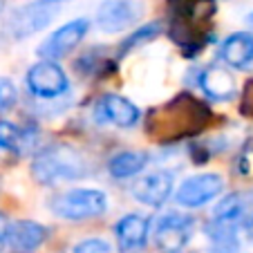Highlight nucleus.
<instances>
[{
    "label": "nucleus",
    "instance_id": "nucleus-23",
    "mask_svg": "<svg viewBox=\"0 0 253 253\" xmlns=\"http://www.w3.org/2000/svg\"><path fill=\"white\" fill-rule=\"evenodd\" d=\"M235 172L244 179H253V141H247L240 148L235 159Z\"/></svg>",
    "mask_w": 253,
    "mask_h": 253
},
{
    "label": "nucleus",
    "instance_id": "nucleus-14",
    "mask_svg": "<svg viewBox=\"0 0 253 253\" xmlns=\"http://www.w3.org/2000/svg\"><path fill=\"white\" fill-rule=\"evenodd\" d=\"M148 231H150V222L148 217H141V215H126L117 222V242H119V249L124 253L128 251H137V249H143L146 242H148Z\"/></svg>",
    "mask_w": 253,
    "mask_h": 253
},
{
    "label": "nucleus",
    "instance_id": "nucleus-3",
    "mask_svg": "<svg viewBox=\"0 0 253 253\" xmlns=\"http://www.w3.org/2000/svg\"><path fill=\"white\" fill-rule=\"evenodd\" d=\"M87 172L85 159L70 146L54 143L43 148L32 162V175L39 184L52 186L61 182H74Z\"/></svg>",
    "mask_w": 253,
    "mask_h": 253
},
{
    "label": "nucleus",
    "instance_id": "nucleus-15",
    "mask_svg": "<svg viewBox=\"0 0 253 253\" xmlns=\"http://www.w3.org/2000/svg\"><path fill=\"white\" fill-rule=\"evenodd\" d=\"M197 83L204 90V94L211 96L213 101H229L235 96V79L226 67L209 65L206 70L200 72Z\"/></svg>",
    "mask_w": 253,
    "mask_h": 253
},
{
    "label": "nucleus",
    "instance_id": "nucleus-24",
    "mask_svg": "<svg viewBox=\"0 0 253 253\" xmlns=\"http://www.w3.org/2000/svg\"><path fill=\"white\" fill-rule=\"evenodd\" d=\"M70 253H110V247H108V242H103L99 238H90L79 242Z\"/></svg>",
    "mask_w": 253,
    "mask_h": 253
},
{
    "label": "nucleus",
    "instance_id": "nucleus-31",
    "mask_svg": "<svg viewBox=\"0 0 253 253\" xmlns=\"http://www.w3.org/2000/svg\"><path fill=\"white\" fill-rule=\"evenodd\" d=\"M2 7H5V0H0V14H2Z\"/></svg>",
    "mask_w": 253,
    "mask_h": 253
},
{
    "label": "nucleus",
    "instance_id": "nucleus-32",
    "mask_svg": "<svg viewBox=\"0 0 253 253\" xmlns=\"http://www.w3.org/2000/svg\"><path fill=\"white\" fill-rule=\"evenodd\" d=\"M179 253H182V251H179Z\"/></svg>",
    "mask_w": 253,
    "mask_h": 253
},
{
    "label": "nucleus",
    "instance_id": "nucleus-28",
    "mask_svg": "<svg viewBox=\"0 0 253 253\" xmlns=\"http://www.w3.org/2000/svg\"><path fill=\"white\" fill-rule=\"evenodd\" d=\"M244 231H247V238L253 242V213L249 215L247 220H244Z\"/></svg>",
    "mask_w": 253,
    "mask_h": 253
},
{
    "label": "nucleus",
    "instance_id": "nucleus-12",
    "mask_svg": "<svg viewBox=\"0 0 253 253\" xmlns=\"http://www.w3.org/2000/svg\"><path fill=\"white\" fill-rule=\"evenodd\" d=\"M47 226L39 224L34 220H18L11 222L7 229V244L11 253H36L39 247L47 240Z\"/></svg>",
    "mask_w": 253,
    "mask_h": 253
},
{
    "label": "nucleus",
    "instance_id": "nucleus-19",
    "mask_svg": "<svg viewBox=\"0 0 253 253\" xmlns=\"http://www.w3.org/2000/svg\"><path fill=\"white\" fill-rule=\"evenodd\" d=\"M251 206H253L251 195H247V193H233V195H226L217 202V206L213 211V217L233 222V224H242L247 220V213Z\"/></svg>",
    "mask_w": 253,
    "mask_h": 253
},
{
    "label": "nucleus",
    "instance_id": "nucleus-10",
    "mask_svg": "<svg viewBox=\"0 0 253 253\" xmlns=\"http://www.w3.org/2000/svg\"><path fill=\"white\" fill-rule=\"evenodd\" d=\"M139 16H141V5L134 0H105L96 9L94 23L101 32L117 34L134 25Z\"/></svg>",
    "mask_w": 253,
    "mask_h": 253
},
{
    "label": "nucleus",
    "instance_id": "nucleus-29",
    "mask_svg": "<svg viewBox=\"0 0 253 253\" xmlns=\"http://www.w3.org/2000/svg\"><path fill=\"white\" fill-rule=\"evenodd\" d=\"M247 23H249V27H251V29H253V11H251V14H249V16H247Z\"/></svg>",
    "mask_w": 253,
    "mask_h": 253
},
{
    "label": "nucleus",
    "instance_id": "nucleus-1",
    "mask_svg": "<svg viewBox=\"0 0 253 253\" xmlns=\"http://www.w3.org/2000/svg\"><path fill=\"white\" fill-rule=\"evenodd\" d=\"M209 103L197 99L191 92H179L166 103L155 105L146 112L143 130L159 146H172L184 139H193L204 132L213 121Z\"/></svg>",
    "mask_w": 253,
    "mask_h": 253
},
{
    "label": "nucleus",
    "instance_id": "nucleus-26",
    "mask_svg": "<svg viewBox=\"0 0 253 253\" xmlns=\"http://www.w3.org/2000/svg\"><path fill=\"white\" fill-rule=\"evenodd\" d=\"M240 112L249 119H253V81H249L242 90V99H240Z\"/></svg>",
    "mask_w": 253,
    "mask_h": 253
},
{
    "label": "nucleus",
    "instance_id": "nucleus-11",
    "mask_svg": "<svg viewBox=\"0 0 253 253\" xmlns=\"http://www.w3.org/2000/svg\"><path fill=\"white\" fill-rule=\"evenodd\" d=\"M141 117L139 108L119 94H103L94 105V119L103 126H117V128H130Z\"/></svg>",
    "mask_w": 253,
    "mask_h": 253
},
{
    "label": "nucleus",
    "instance_id": "nucleus-16",
    "mask_svg": "<svg viewBox=\"0 0 253 253\" xmlns=\"http://www.w3.org/2000/svg\"><path fill=\"white\" fill-rule=\"evenodd\" d=\"M222 61L233 70H251L253 67V34L238 32L222 43Z\"/></svg>",
    "mask_w": 253,
    "mask_h": 253
},
{
    "label": "nucleus",
    "instance_id": "nucleus-27",
    "mask_svg": "<svg viewBox=\"0 0 253 253\" xmlns=\"http://www.w3.org/2000/svg\"><path fill=\"white\" fill-rule=\"evenodd\" d=\"M7 229H9L7 217L0 213V251H2V249H5V244H7Z\"/></svg>",
    "mask_w": 253,
    "mask_h": 253
},
{
    "label": "nucleus",
    "instance_id": "nucleus-25",
    "mask_svg": "<svg viewBox=\"0 0 253 253\" xmlns=\"http://www.w3.org/2000/svg\"><path fill=\"white\" fill-rule=\"evenodd\" d=\"M16 103V87L9 79H0V112L9 110Z\"/></svg>",
    "mask_w": 253,
    "mask_h": 253
},
{
    "label": "nucleus",
    "instance_id": "nucleus-8",
    "mask_svg": "<svg viewBox=\"0 0 253 253\" xmlns=\"http://www.w3.org/2000/svg\"><path fill=\"white\" fill-rule=\"evenodd\" d=\"M90 29V20L87 18H77L65 23L63 27H58L52 36L43 41V45L39 47V56L43 61H56V58H63L77 47L83 41V36Z\"/></svg>",
    "mask_w": 253,
    "mask_h": 253
},
{
    "label": "nucleus",
    "instance_id": "nucleus-17",
    "mask_svg": "<svg viewBox=\"0 0 253 253\" xmlns=\"http://www.w3.org/2000/svg\"><path fill=\"white\" fill-rule=\"evenodd\" d=\"M238 226L226 220H213L206 224V238L211 242V249L215 253H240V240H238Z\"/></svg>",
    "mask_w": 253,
    "mask_h": 253
},
{
    "label": "nucleus",
    "instance_id": "nucleus-2",
    "mask_svg": "<svg viewBox=\"0 0 253 253\" xmlns=\"http://www.w3.org/2000/svg\"><path fill=\"white\" fill-rule=\"evenodd\" d=\"M217 11V0H170L168 20L164 29L168 32L184 56H197L213 41L211 23Z\"/></svg>",
    "mask_w": 253,
    "mask_h": 253
},
{
    "label": "nucleus",
    "instance_id": "nucleus-22",
    "mask_svg": "<svg viewBox=\"0 0 253 253\" xmlns=\"http://www.w3.org/2000/svg\"><path fill=\"white\" fill-rule=\"evenodd\" d=\"M101 49H90L85 52L81 58L77 61V67L83 72V74H90V77H96V74H108L110 70H115V61L105 54H99Z\"/></svg>",
    "mask_w": 253,
    "mask_h": 253
},
{
    "label": "nucleus",
    "instance_id": "nucleus-4",
    "mask_svg": "<svg viewBox=\"0 0 253 253\" xmlns=\"http://www.w3.org/2000/svg\"><path fill=\"white\" fill-rule=\"evenodd\" d=\"M49 209L63 220L81 222L103 215L108 209V200L96 188H74V191L61 193V195L54 197L49 202Z\"/></svg>",
    "mask_w": 253,
    "mask_h": 253
},
{
    "label": "nucleus",
    "instance_id": "nucleus-5",
    "mask_svg": "<svg viewBox=\"0 0 253 253\" xmlns=\"http://www.w3.org/2000/svg\"><path fill=\"white\" fill-rule=\"evenodd\" d=\"M58 14L56 5H49V2H43V0H36V2H29V5L16 9L14 14L9 16V23H7V29L14 39H29L34 34L43 32Z\"/></svg>",
    "mask_w": 253,
    "mask_h": 253
},
{
    "label": "nucleus",
    "instance_id": "nucleus-20",
    "mask_svg": "<svg viewBox=\"0 0 253 253\" xmlns=\"http://www.w3.org/2000/svg\"><path fill=\"white\" fill-rule=\"evenodd\" d=\"M148 164V155L146 153H137V150H124L117 153L115 157L108 162V172L115 179H126V177H134L146 168Z\"/></svg>",
    "mask_w": 253,
    "mask_h": 253
},
{
    "label": "nucleus",
    "instance_id": "nucleus-13",
    "mask_svg": "<svg viewBox=\"0 0 253 253\" xmlns=\"http://www.w3.org/2000/svg\"><path fill=\"white\" fill-rule=\"evenodd\" d=\"M172 193V175L170 172H150V175L141 177L132 184V195L137 202L146 206H153V209H159L164 202L170 197Z\"/></svg>",
    "mask_w": 253,
    "mask_h": 253
},
{
    "label": "nucleus",
    "instance_id": "nucleus-7",
    "mask_svg": "<svg viewBox=\"0 0 253 253\" xmlns=\"http://www.w3.org/2000/svg\"><path fill=\"white\" fill-rule=\"evenodd\" d=\"M222 191H224V179L215 172H204V175L188 177L186 182H182V186L175 193V200L179 206L197 209L220 197Z\"/></svg>",
    "mask_w": 253,
    "mask_h": 253
},
{
    "label": "nucleus",
    "instance_id": "nucleus-9",
    "mask_svg": "<svg viewBox=\"0 0 253 253\" xmlns=\"http://www.w3.org/2000/svg\"><path fill=\"white\" fill-rule=\"evenodd\" d=\"M67 77L56 65V61H41L29 67L27 72V87L41 99H54L67 90Z\"/></svg>",
    "mask_w": 253,
    "mask_h": 253
},
{
    "label": "nucleus",
    "instance_id": "nucleus-18",
    "mask_svg": "<svg viewBox=\"0 0 253 253\" xmlns=\"http://www.w3.org/2000/svg\"><path fill=\"white\" fill-rule=\"evenodd\" d=\"M36 141V132L18 128L11 121H0V150L9 155H25Z\"/></svg>",
    "mask_w": 253,
    "mask_h": 253
},
{
    "label": "nucleus",
    "instance_id": "nucleus-30",
    "mask_svg": "<svg viewBox=\"0 0 253 253\" xmlns=\"http://www.w3.org/2000/svg\"><path fill=\"white\" fill-rule=\"evenodd\" d=\"M43 2H49V5H58V2H65V0H43Z\"/></svg>",
    "mask_w": 253,
    "mask_h": 253
},
{
    "label": "nucleus",
    "instance_id": "nucleus-6",
    "mask_svg": "<svg viewBox=\"0 0 253 253\" xmlns=\"http://www.w3.org/2000/svg\"><path fill=\"white\" fill-rule=\"evenodd\" d=\"M193 226H195V222H193L191 215L166 213L157 220L155 242L164 253H179L191 240Z\"/></svg>",
    "mask_w": 253,
    "mask_h": 253
},
{
    "label": "nucleus",
    "instance_id": "nucleus-21",
    "mask_svg": "<svg viewBox=\"0 0 253 253\" xmlns=\"http://www.w3.org/2000/svg\"><path fill=\"white\" fill-rule=\"evenodd\" d=\"M162 32H164V23H162V20H153V23L143 25V27H139L137 32L130 34L126 41H121V45L117 47V54H119V56H126V54L132 52V49L139 47V45L155 41Z\"/></svg>",
    "mask_w": 253,
    "mask_h": 253
}]
</instances>
